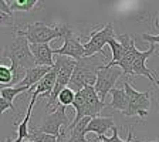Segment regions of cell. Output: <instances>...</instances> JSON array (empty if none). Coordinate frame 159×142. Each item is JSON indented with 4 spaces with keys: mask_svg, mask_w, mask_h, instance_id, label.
Here are the masks:
<instances>
[{
    "mask_svg": "<svg viewBox=\"0 0 159 142\" xmlns=\"http://www.w3.org/2000/svg\"><path fill=\"white\" fill-rule=\"evenodd\" d=\"M71 122L73 121H70L68 115L66 112V107L60 105L54 112L47 114L43 122L37 126H33L31 131L33 132H43V134H48V135L58 136L60 132H61V129L70 128Z\"/></svg>",
    "mask_w": 159,
    "mask_h": 142,
    "instance_id": "5",
    "label": "cell"
},
{
    "mask_svg": "<svg viewBox=\"0 0 159 142\" xmlns=\"http://www.w3.org/2000/svg\"><path fill=\"white\" fill-rule=\"evenodd\" d=\"M114 131V134H112V136L111 138H107L105 135H101V136H98V138L95 139V142H125V141H122V139L119 138V135H118V128H114L112 129Z\"/></svg>",
    "mask_w": 159,
    "mask_h": 142,
    "instance_id": "23",
    "label": "cell"
},
{
    "mask_svg": "<svg viewBox=\"0 0 159 142\" xmlns=\"http://www.w3.org/2000/svg\"><path fill=\"white\" fill-rule=\"evenodd\" d=\"M0 104H2V109H0V112L2 114H4L6 111H14V104L13 103H9L7 99H4V98H0Z\"/></svg>",
    "mask_w": 159,
    "mask_h": 142,
    "instance_id": "24",
    "label": "cell"
},
{
    "mask_svg": "<svg viewBox=\"0 0 159 142\" xmlns=\"http://www.w3.org/2000/svg\"><path fill=\"white\" fill-rule=\"evenodd\" d=\"M143 41H148L151 44H159V34L156 36H151V34H142Z\"/></svg>",
    "mask_w": 159,
    "mask_h": 142,
    "instance_id": "25",
    "label": "cell"
},
{
    "mask_svg": "<svg viewBox=\"0 0 159 142\" xmlns=\"http://www.w3.org/2000/svg\"><path fill=\"white\" fill-rule=\"evenodd\" d=\"M51 70H53V67H39V66H36L34 68H31V70L27 71L26 77L23 78V81H21L20 84H17V85L19 87H27V88L33 89L34 85H37V84H39L40 81H41V80L51 71Z\"/></svg>",
    "mask_w": 159,
    "mask_h": 142,
    "instance_id": "12",
    "label": "cell"
},
{
    "mask_svg": "<svg viewBox=\"0 0 159 142\" xmlns=\"http://www.w3.org/2000/svg\"><path fill=\"white\" fill-rule=\"evenodd\" d=\"M29 141H34V142H57L58 136L54 135H48V134H43V132H30L29 135Z\"/></svg>",
    "mask_w": 159,
    "mask_h": 142,
    "instance_id": "22",
    "label": "cell"
},
{
    "mask_svg": "<svg viewBox=\"0 0 159 142\" xmlns=\"http://www.w3.org/2000/svg\"><path fill=\"white\" fill-rule=\"evenodd\" d=\"M0 24L2 26H13V11L10 9L7 0L0 2Z\"/></svg>",
    "mask_w": 159,
    "mask_h": 142,
    "instance_id": "18",
    "label": "cell"
},
{
    "mask_svg": "<svg viewBox=\"0 0 159 142\" xmlns=\"http://www.w3.org/2000/svg\"><path fill=\"white\" fill-rule=\"evenodd\" d=\"M70 30L71 29L67 24H46L37 21L26 24L24 27H17L14 34L27 39L30 44H48L54 39H64Z\"/></svg>",
    "mask_w": 159,
    "mask_h": 142,
    "instance_id": "2",
    "label": "cell"
},
{
    "mask_svg": "<svg viewBox=\"0 0 159 142\" xmlns=\"http://www.w3.org/2000/svg\"><path fill=\"white\" fill-rule=\"evenodd\" d=\"M13 78H14V71L11 68V66L2 64L0 66V83L3 84L2 87L7 85V84H13Z\"/></svg>",
    "mask_w": 159,
    "mask_h": 142,
    "instance_id": "21",
    "label": "cell"
},
{
    "mask_svg": "<svg viewBox=\"0 0 159 142\" xmlns=\"http://www.w3.org/2000/svg\"><path fill=\"white\" fill-rule=\"evenodd\" d=\"M114 39H115V31H114V26L111 23L102 26L99 30H93L88 40L84 43L85 57H94L99 54L104 50V47Z\"/></svg>",
    "mask_w": 159,
    "mask_h": 142,
    "instance_id": "6",
    "label": "cell"
},
{
    "mask_svg": "<svg viewBox=\"0 0 159 142\" xmlns=\"http://www.w3.org/2000/svg\"><path fill=\"white\" fill-rule=\"evenodd\" d=\"M34 104H36V99L34 98H30V104H29V108H27V112L26 117L17 126V139L13 142H24V139H29V121H30V117H31V111L34 108Z\"/></svg>",
    "mask_w": 159,
    "mask_h": 142,
    "instance_id": "17",
    "label": "cell"
},
{
    "mask_svg": "<svg viewBox=\"0 0 159 142\" xmlns=\"http://www.w3.org/2000/svg\"><path fill=\"white\" fill-rule=\"evenodd\" d=\"M88 142H95V141H88Z\"/></svg>",
    "mask_w": 159,
    "mask_h": 142,
    "instance_id": "29",
    "label": "cell"
},
{
    "mask_svg": "<svg viewBox=\"0 0 159 142\" xmlns=\"http://www.w3.org/2000/svg\"><path fill=\"white\" fill-rule=\"evenodd\" d=\"M30 48L39 67H54V50L50 47V44H30Z\"/></svg>",
    "mask_w": 159,
    "mask_h": 142,
    "instance_id": "10",
    "label": "cell"
},
{
    "mask_svg": "<svg viewBox=\"0 0 159 142\" xmlns=\"http://www.w3.org/2000/svg\"><path fill=\"white\" fill-rule=\"evenodd\" d=\"M64 44L60 48L54 50L56 56H66L70 58L80 61L81 58L85 57V48H84V43H81L75 36H74L73 30H70L68 34L64 37Z\"/></svg>",
    "mask_w": 159,
    "mask_h": 142,
    "instance_id": "8",
    "label": "cell"
},
{
    "mask_svg": "<svg viewBox=\"0 0 159 142\" xmlns=\"http://www.w3.org/2000/svg\"><path fill=\"white\" fill-rule=\"evenodd\" d=\"M115 128L114 119L111 117H95L89 121L88 126H87V134L88 132H94L98 136L105 135L107 131Z\"/></svg>",
    "mask_w": 159,
    "mask_h": 142,
    "instance_id": "13",
    "label": "cell"
},
{
    "mask_svg": "<svg viewBox=\"0 0 159 142\" xmlns=\"http://www.w3.org/2000/svg\"><path fill=\"white\" fill-rule=\"evenodd\" d=\"M155 84L159 87V78H155Z\"/></svg>",
    "mask_w": 159,
    "mask_h": 142,
    "instance_id": "28",
    "label": "cell"
},
{
    "mask_svg": "<svg viewBox=\"0 0 159 142\" xmlns=\"http://www.w3.org/2000/svg\"><path fill=\"white\" fill-rule=\"evenodd\" d=\"M91 117H85L77 124L74 128L68 129L70 131V136H68V142H88L85 139V134H87V126H88Z\"/></svg>",
    "mask_w": 159,
    "mask_h": 142,
    "instance_id": "15",
    "label": "cell"
},
{
    "mask_svg": "<svg viewBox=\"0 0 159 142\" xmlns=\"http://www.w3.org/2000/svg\"><path fill=\"white\" fill-rule=\"evenodd\" d=\"M122 71L115 67H101L97 71V83L94 85L97 94H98L99 99L105 103V97L108 95V93H111L114 89V85L116 84L118 78L122 76Z\"/></svg>",
    "mask_w": 159,
    "mask_h": 142,
    "instance_id": "7",
    "label": "cell"
},
{
    "mask_svg": "<svg viewBox=\"0 0 159 142\" xmlns=\"http://www.w3.org/2000/svg\"><path fill=\"white\" fill-rule=\"evenodd\" d=\"M73 107L75 109V118L73 119L68 129L74 128L85 117H91V118L99 117V112L102 109L108 108V104L99 99L94 85H88L75 94V101H74Z\"/></svg>",
    "mask_w": 159,
    "mask_h": 142,
    "instance_id": "3",
    "label": "cell"
},
{
    "mask_svg": "<svg viewBox=\"0 0 159 142\" xmlns=\"http://www.w3.org/2000/svg\"><path fill=\"white\" fill-rule=\"evenodd\" d=\"M30 88H27V87H2V98L7 99L9 103H13V99L16 98L17 95H20L21 93H26V91H29Z\"/></svg>",
    "mask_w": 159,
    "mask_h": 142,
    "instance_id": "19",
    "label": "cell"
},
{
    "mask_svg": "<svg viewBox=\"0 0 159 142\" xmlns=\"http://www.w3.org/2000/svg\"><path fill=\"white\" fill-rule=\"evenodd\" d=\"M2 58L3 60L9 58L10 63H11L10 66H11V68L14 71V78L11 85L20 84L23 81L24 77H26L27 71L37 66L36 58H34L33 53H31V48H30L29 40L19 36H16L9 46L4 47Z\"/></svg>",
    "mask_w": 159,
    "mask_h": 142,
    "instance_id": "1",
    "label": "cell"
},
{
    "mask_svg": "<svg viewBox=\"0 0 159 142\" xmlns=\"http://www.w3.org/2000/svg\"><path fill=\"white\" fill-rule=\"evenodd\" d=\"M111 95H112V99L108 104V108L119 111V112H122L125 115V112L128 111V107H129V99L125 93V88L124 87L122 88H114L111 91Z\"/></svg>",
    "mask_w": 159,
    "mask_h": 142,
    "instance_id": "14",
    "label": "cell"
},
{
    "mask_svg": "<svg viewBox=\"0 0 159 142\" xmlns=\"http://www.w3.org/2000/svg\"><path fill=\"white\" fill-rule=\"evenodd\" d=\"M118 39L119 40L114 39L108 43V46L111 47V51H112V58L107 64V67H114L116 63H119V61L125 57L129 46H131V43L134 41V39L129 36V34H121V36H118Z\"/></svg>",
    "mask_w": 159,
    "mask_h": 142,
    "instance_id": "9",
    "label": "cell"
},
{
    "mask_svg": "<svg viewBox=\"0 0 159 142\" xmlns=\"http://www.w3.org/2000/svg\"><path fill=\"white\" fill-rule=\"evenodd\" d=\"M134 142H159V139L158 141H141V139H134Z\"/></svg>",
    "mask_w": 159,
    "mask_h": 142,
    "instance_id": "27",
    "label": "cell"
},
{
    "mask_svg": "<svg viewBox=\"0 0 159 142\" xmlns=\"http://www.w3.org/2000/svg\"><path fill=\"white\" fill-rule=\"evenodd\" d=\"M125 142H134V135H132V125L128 126V136H126Z\"/></svg>",
    "mask_w": 159,
    "mask_h": 142,
    "instance_id": "26",
    "label": "cell"
},
{
    "mask_svg": "<svg viewBox=\"0 0 159 142\" xmlns=\"http://www.w3.org/2000/svg\"><path fill=\"white\" fill-rule=\"evenodd\" d=\"M56 83H57V71L53 67V70H51V71H50V73L36 85V89H34L33 94H31V98L37 99V97H39L40 94H43L44 97H48L50 98L51 94H53V91H54Z\"/></svg>",
    "mask_w": 159,
    "mask_h": 142,
    "instance_id": "11",
    "label": "cell"
},
{
    "mask_svg": "<svg viewBox=\"0 0 159 142\" xmlns=\"http://www.w3.org/2000/svg\"><path fill=\"white\" fill-rule=\"evenodd\" d=\"M124 88L128 95L129 99V107L128 111L125 112V117H135L138 115L139 118H145L149 114V108H151V98H152V88L145 91V93H139L136 89L132 88V85L129 84L128 80L124 81Z\"/></svg>",
    "mask_w": 159,
    "mask_h": 142,
    "instance_id": "4",
    "label": "cell"
},
{
    "mask_svg": "<svg viewBox=\"0 0 159 142\" xmlns=\"http://www.w3.org/2000/svg\"><path fill=\"white\" fill-rule=\"evenodd\" d=\"M7 3L11 11H31L44 6L43 2L39 0H7Z\"/></svg>",
    "mask_w": 159,
    "mask_h": 142,
    "instance_id": "16",
    "label": "cell"
},
{
    "mask_svg": "<svg viewBox=\"0 0 159 142\" xmlns=\"http://www.w3.org/2000/svg\"><path fill=\"white\" fill-rule=\"evenodd\" d=\"M75 91L71 89L70 87L64 88L58 95V105L61 107H68V105H73L74 101H75Z\"/></svg>",
    "mask_w": 159,
    "mask_h": 142,
    "instance_id": "20",
    "label": "cell"
}]
</instances>
